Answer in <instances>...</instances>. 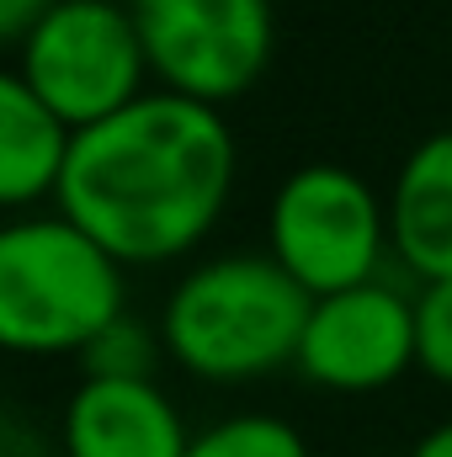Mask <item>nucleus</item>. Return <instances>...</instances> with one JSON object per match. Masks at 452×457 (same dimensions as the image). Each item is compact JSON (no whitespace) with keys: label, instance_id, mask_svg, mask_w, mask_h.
I'll list each match as a JSON object with an SVG mask.
<instances>
[{"label":"nucleus","instance_id":"f257e3e1","mask_svg":"<svg viewBox=\"0 0 452 457\" xmlns=\"http://www.w3.org/2000/svg\"><path fill=\"white\" fill-rule=\"evenodd\" d=\"M234 187V133L219 107L160 91L80 128L59 213L117 261H171L224 213Z\"/></svg>","mask_w":452,"mask_h":457},{"label":"nucleus","instance_id":"f03ea898","mask_svg":"<svg viewBox=\"0 0 452 457\" xmlns=\"http://www.w3.org/2000/svg\"><path fill=\"white\" fill-rule=\"evenodd\" d=\"M314 298L272 255H224L187 271L165 303L171 356L213 383H245L298 361Z\"/></svg>","mask_w":452,"mask_h":457},{"label":"nucleus","instance_id":"7ed1b4c3","mask_svg":"<svg viewBox=\"0 0 452 457\" xmlns=\"http://www.w3.org/2000/svg\"><path fill=\"white\" fill-rule=\"evenodd\" d=\"M64 213L0 234V341L11 351H86L122 320V271Z\"/></svg>","mask_w":452,"mask_h":457},{"label":"nucleus","instance_id":"20e7f679","mask_svg":"<svg viewBox=\"0 0 452 457\" xmlns=\"http://www.w3.org/2000/svg\"><path fill=\"white\" fill-rule=\"evenodd\" d=\"M16 48V75L75 133L133 107L149 70L138 27L117 0H59Z\"/></svg>","mask_w":452,"mask_h":457},{"label":"nucleus","instance_id":"39448f33","mask_svg":"<svg viewBox=\"0 0 452 457\" xmlns=\"http://www.w3.org/2000/svg\"><path fill=\"white\" fill-rule=\"evenodd\" d=\"M383 250V208L356 170L304 165L272 197V261L309 293L331 298L372 282Z\"/></svg>","mask_w":452,"mask_h":457},{"label":"nucleus","instance_id":"423d86ee","mask_svg":"<svg viewBox=\"0 0 452 457\" xmlns=\"http://www.w3.org/2000/svg\"><path fill=\"white\" fill-rule=\"evenodd\" d=\"M149 70L192 102H229L272 59V0H128Z\"/></svg>","mask_w":452,"mask_h":457},{"label":"nucleus","instance_id":"0eeeda50","mask_svg":"<svg viewBox=\"0 0 452 457\" xmlns=\"http://www.w3.org/2000/svg\"><path fill=\"white\" fill-rule=\"evenodd\" d=\"M415 361V298H405L389 282H362L331 298H314L298 367L304 378L340 388V394H367L394 383Z\"/></svg>","mask_w":452,"mask_h":457},{"label":"nucleus","instance_id":"6e6552de","mask_svg":"<svg viewBox=\"0 0 452 457\" xmlns=\"http://www.w3.org/2000/svg\"><path fill=\"white\" fill-rule=\"evenodd\" d=\"M192 436L155 383L86 378L64 410L70 457H187Z\"/></svg>","mask_w":452,"mask_h":457},{"label":"nucleus","instance_id":"1a4fd4ad","mask_svg":"<svg viewBox=\"0 0 452 457\" xmlns=\"http://www.w3.org/2000/svg\"><path fill=\"white\" fill-rule=\"evenodd\" d=\"M394 250L421 282H452V128L421 138L389 197Z\"/></svg>","mask_w":452,"mask_h":457},{"label":"nucleus","instance_id":"9d476101","mask_svg":"<svg viewBox=\"0 0 452 457\" xmlns=\"http://www.w3.org/2000/svg\"><path fill=\"white\" fill-rule=\"evenodd\" d=\"M70 149L75 128L11 70L0 80V203L21 208L43 192H59Z\"/></svg>","mask_w":452,"mask_h":457},{"label":"nucleus","instance_id":"9b49d317","mask_svg":"<svg viewBox=\"0 0 452 457\" xmlns=\"http://www.w3.org/2000/svg\"><path fill=\"white\" fill-rule=\"evenodd\" d=\"M187 457H309V447L277 415H229L203 436H192Z\"/></svg>","mask_w":452,"mask_h":457},{"label":"nucleus","instance_id":"f8f14e48","mask_svg":"<svg viewBox=\"0 0 452 457\" xmlns=\"http://www.w3.org/2000/svg\"><path fill=\"white\" fill-rule=\"evenodd\" d=\"M80 367H86V378H107V383H149L155 341H149L144 325L117 320L113 330H102L96 341L80 351Z\"/></svg>","mask_w":452,"mask_h":457},{"label":"nucleus","instance_id":"ddd939ff","mask_svg":"<svg viewBox=\"0 0 452 457\" xmlns=\"http://www.w3.org/2000/svg\"><path fill=\"white\" fill-rule=\"evenodd\" d=\"M415 367L452 383V282H426L415 293Z\"/></svg>","mask_w":452,"mask_h":457},{"label":"nucleus","instance_id":"4468645a","mask_svg":"<svg viewBox=\"0 0 452 457\" xmlns=\"http://www.w3.org/2000/svg\"><path fill=\"white\" fill-rule=\"evenodd\" d=\"M54 5H59V0H0V37L21 43Z\"/></svg>","mask_w":452,"mask_h":457},{"label":"nucleus","instance_id":"2eb2a0df","mask_svg":"<svg viewBox=\"0 0 452 457\" xmlns=\"http://www.w3.org/2000/svg\"><path fill=\"white\" fill-rule=\"evenodd\" d=\"M410 457H452V420L437 426V431H426V436L410 447Z\"/></svg>","mask_w":452,"mask_h":457},{"label":"nucleus","instance_id":"dca6fc26","mask_svg":"<svg viewBox=\"0 0 452 457\" xmlns=\"http://www.w3.org/2000/svg\"><path fill=\"white\" fill-rule=\"evenodd\" d=\"M448 43H452V21H448Z\"/></svg>","mask_w":452,"mask_h":457}]
</instances>
